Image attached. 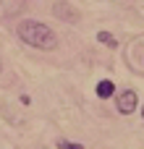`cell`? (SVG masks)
<instances>
[{
    "label": "cell",
    "instance_id": "obj_1",
    "mask_svg": "<svg viewBox=\"0 0 144 149\" xmlns=\"http://www.w3.org/2000/svg\"><path fill=\"white\" fill-rule=\"evenodd\" d=\"M16 37H18L24 45L34 47V50H55V47H58V37H55V31H52L47 24L34 21V18H24V21H18V26H16Z\"/></svg>",
    "mask_w": 144,
    "mask_h": 149
},
{
    "label": "cell",
    "instance_id": "obj_2",
    "mask_svg": "<svg viewBox=\"0 0 144 149\" xmlns=\"http://www.w3.org/2000/svg\"><path fill=\"white\" fill-rule=\"evenodd\" d=\"M136 105H139V97H136L134 89H123V92L115 94V110H118L121 115H131V113H136Z\"/></svg>",
    "mask_w": 144,
    "mask_h": 149
},
{
    "label": "cell",
    "instance_id": "obj_3",
    "mask_svg": "<svg viewBox=\"0 0 144 149\" xmlns=\"http://www.w3.org/2000/svg\"><path fill=\"white\" fill-rule=\"evenodd\" d=\"M52 16H58V18L66 21V24H76V21H79V10H76L71 3H66V0H55V3H52Z\"/></svg>",
    "mask_w": 144,
    "mask_h": 149
},
{
    "label": "cell",
    "instance_id": "obj_4",
    "mask_svg": "<svg viewBox=\"0 0 144 149\" xmlns=\"http://www.w3.org/2000/svg\"><path fill=\"white\" fill-rule=\"evenodd\" d=\"M94 94H97L100 100H110V97H115V84H113L110 79H102V81L94 86Z\"/></svg>",
    "mask_w": 144,
    "mask_h": 149
},
{
    "label": "cell",
    "instance_id": "obj_5",
    "mask_svg": "<svg viewBox=\"0 0 144 149\" xmlns=\"http://www.w3.org/2000/svg\"><path fill=\"white\" fill-rule=\"evenodd\" d=\"M97 42L105 45V47H110V50H118V39H115L110 31H97Z\"/></svg>",
    "mask_w": 144,
    "mask_h": 149
},
{
    "label": "cell",
    "instance_id": "obj_6",
    "mask_svg": "<svg viewBox=\"0 0 144 149\" xmlns=\"http://www.w3.org/2000/svg\"><path fill=\"white\" fill-rule=\"evenodd\" d=\"M55 147H58V149H84L79 141H66V139H58V141H55Z\"/></svg>",
    "mask_w": 144,
    "mask_h": 149
},
{
    "label": "cell",
    "instance_id": "obj_7",
    "mask_svg": "<svg viewBox=\"0 0 144 149\" xmlns=\"http://www.w3.org/2000/svg\"><path fill=\"white\" fill-rule=\"evenodd\" d=\"M0 73H3V58H0Z\"/></svg>",
    "mask_w": 144,
    "mask_h": 149
},
{
    "label": "cell",
    "instance_id": "obj_8",
    "mask_svg": "<svg viewBox=\"0 0 144 149\" xmlns=\"http://www.w3.org/2000/svg\"><path fill=\"white\" fill-rule=\"evenodd\" d=\"M142 120H144V105H142Z\"/></svg>",
    "mask_w": 144,
    "mask_h": 149
}]
</instances>
